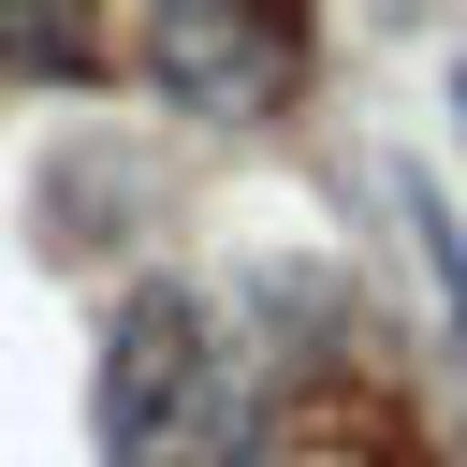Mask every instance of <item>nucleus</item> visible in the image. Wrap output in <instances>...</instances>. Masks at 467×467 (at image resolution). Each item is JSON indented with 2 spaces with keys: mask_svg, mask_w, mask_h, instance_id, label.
<instances>
[{
  "mask_svg": "<svg viewBox=\"0 0 467 467\" xmlns=\"http://www.w3.org/2000/svg\"><path fill=\"white\" fill-rule=\"evenodd\" d=\"M263 438V365L219 321V292L146 277L102 321V467H248Z\"/></svg>",
  "mask_w": 467,
  "mask_h": 467,
  "instance_id": "1",
  "label": "nucleus"
},
{
  "mask_svg": "<svg viewBox=\"0 0 467 467\" xmlns=\"http://www.w3.org/2000/svg\"><path fill=\"white\" fill-rule=\"evenodd\" d=\"M146 88L175 117H292L306 88V0H146Z\"/></svg>",
  "mask_w": 467,
  "mask_h": 467,
  "instance_id": "2",
  "label": "nucleus"
},
{
  "mask_svg": "<svg viewBox=\"0 0 467 467\" xmlns=\"http://www.w3.org/2000/svg\"><path fill=\"white\" fill-rule=\"evenodd\" d=\"M88 58H102L88 0H0V73H88Z\"/></svg>",
  "mask_w": 467,
  "mask_h": 467,
  "instance_id": "3",
  "label": "nucleus"
}]
</instances>
